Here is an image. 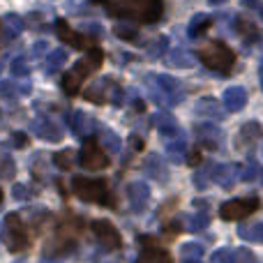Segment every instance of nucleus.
I'll return each instance as SVG.
<instances>
[{
    "label": "nucleus",
    "mask_w": 263,
    "mask_h": 263,
    "mask_svg": "<svg viewBox=\"0 0 263 263\" xmlns=\"http://www.w3.org/2000/svg\"><path fill=\"white\" fill-rule=\"evenodd\" d=\"M116 18H132L139 23H155L162 16V0H95Z\"/></svg>",
    "instance_id": "nucleus-1"
},
{
    "label": "nucleus",
    "mask_w": 263,
    "mask_h": 263,
    "mask_svg": "<svg viewBox=\"0 0 263 263\" xmlns=\"http://www.w3.org/2000/svg\"><path fill=\"white\" fill-rule=\"evenodd\" d=\"M102 60H104V53H102L100 49H90L86 53V58L79 60V63L74 65L69 72H65V77H63V90L67 92L69 97H74L79 90H81L83 79L90 77V74L102 65Z\"/></svg>",
    "instance_id": "nucleus-2"
},
{
    "label": "nucleus",
    "mask_w": 263,
    "mask_h": 263,
    "mask_svg": "<svg viewBox=\"0 0 263 263\" xmlns=\"http://www.w3.org/2000/svg\"><path fill=\"white\" fill-rule=\"evenodd\" d=\"M150 88V95L157 102L159 106H173L178 102L185 100V90H182V83L173 77L166 74H157V77H148L145 79Z\"/></svg>",
    "instance_id": "nucleus-3"
},
{
    "label": "nucleus",
    "mask_w": 263,
    "mask_h": 263,
    "mask_svg": "<svg viewBox=\"0 0 263 263\" xmlns=\"http://www.w3.org/2000/svg\"><path fill=\"white\" fill-rule=\"evenodd\" d=\"M79 236H81V222H79L77 217L67 219V222H63L58 227L55 236L46 242L44 254L46 256H65V254H69V252L74 250V245H77Z\"/></svg>",
    "instance_id": "nucleus-4"
},
{
    "label": "nucleus",
    "mask_w": 263,
    "mask_h": 263,
    "mask_svg": "<svg viewBox=\"0 0 263 263\" xmlns=\"http://www.w3.org/2000/svg\"><path fill=\"white\" fill-rule=\"evenodd\" d=\"M199 60L213 72L229 74L231 67L236 65V53L231 51V46H227L224 42H210L208 46L199 51Z\"/></svg>",
    "instance_id": "nucleus-5"
},
{
    "label": "nucleus",
    "mask_w": 263,
    "mask_h": 263,
    "mask_svg": "<svg viewBox=\"0 0 263 263\" xmlns=\"http://www.w3.org/2000/svg\"><path fill=\"white\" fill-rule=\"evenodd\" d=\"M72 190L86 203H109V187H106V180H100V178L77 176L72 180Z\"/></svg>",
    "instance_id": "nucleus-6"
},
{
    "label": "nucleus",
    "mask_w": 263,
    "mask_h": 263,
    "mask_svg": "<svg viewBox=\"0 0 263 263\" xmlns=\"http://www.w3.org/2000/svg\"><path fill=\"white\" fill-rule=\"evenodd\" d=\"M5 245L9 252H21L30 245V236H28V229L23 224V219L16 213H9L5 217Z\"/></svg>",
    "instance_id": "nucleus-7"
},
{
    "label": "nucleus",
    "mask_w": 263,
    "mask_h": 263,
    "mask_svg": "<svg viewBox=\"0 0 263 263\" xmlns=\"http://www.w3.org/2000/svg\"><path fill=\"white\" fill-rule=\"evenodd\" d=\"M79 162H81L83 168L88 171H102V168L109 166V155L102 150V145L97 143L95 139H86L83 141V148L79 153Z\"/></svg>",
    "instance_id": "nucleus-8"
},
{
    "label": "nucleus",
    "mask_w": 263,
    "mask_h": 263,
    "mask_svg": "<svg viewBox=\"0 0 263 263\" xmlns=\"http://www.w3.org/2000/svg\"><path fill=\"white\" fill-rule=\"evenodd\" d=\"M256 210H259V199H256V196H250V199H233V201L222 203L219 217L227 219V222H238V219L250 217Z\"/></svg>",
    "instance_id": "nucleus-9"
},
{
    "label": "nucleus",
    "mask_w": 263,
    "mask_h": 263,
    "mask_svg": "<svg viewBox=\"0 0 263 263\" xmlns=\"http://www.w3.org/2000/svg\"><path fill=\"white\" fill-rule=\"evenodd\" d=\"M90 229L104 252H116L123 247V238H120L118 229H116L109 219H95V222L90 224Z\"/></svg>",
    "instance_id": "nucleus-10"
},
{
    "label": "nucleus",
    "mask_w": 263,
    "mask_h": 263,
    "mask_svg": "<svg viewBox=\"0 0 263 263\" xmlns=\"http://www.w3.org/2000/svg\"><path fill=\"white\" fill-rule=\"evenodd\" d=\"M139 242L143 247H141V254H139V259H136L134 263H171V254H168L164 247H159L157 240L143 236Z\"/></svg>",
    "instance_id": "nucleus-11"
},
{
    "label": "nucleus",
    "mask_w": 263,
    "mask_h": 263,
    "mask_svg": "<svg viewBox=\"0 0 263 263\" xmlns=\"http://www.w3.org/2000/svg\"><path fill=\"white\" fill-rule=\"evenodd\" d=\"M127 201H129V208L134 213H143L150 203V187L145 185L143 180H134L127 185Z\"/></svg>",
    "instance_id": "nucleus-12"
},
{
    "label": "nucleus",
    "mask_w": 263,
    "mask_h": 263,
    "mask_svg": "<svg viewBox=\"0 0 263 263\" xmlns=\"http://www.w3.org/2000/svg\"><path fill=\"white\" fill-rule=\"evenodd\" d=\"M194 136H196V141H199L203 148H208V150H217L219 145H222V139H224L222 129H219L217 125H213V123L196 125V127H194Z\"/></svg>",
    "instance_id": "nucleus-13"
},
{
    "label": "nucleus",
    "mask_w": 263,
    "mask_h": 263,
    "mask_svg": "<svg viewBox=\"0 0 263 263\" xmlns=\"http://www.w3.org/2000/svg\"><path fill=\"white\" fill-rule=\"evenodd\" d=\"M238 180H240V164H213V182L229 190Z\"/></svg>",
    "instance_id": "nucleus-14"
},
{
    "label": "nucleus",
    "mask_w": 263,
    "mask_h": 263,
    "mask_svg": "<svg viewBox=\"0 0 263 263\" xmlns=\"http://www.w3.org/2000/svg\"><path fill=\"white\" fill-rule=\"evenodd\" d=\"M30 129L35 136H40V139H44V141H51V143H58V141L63 139V129H60L51 118H44V116L32 120Z\"/></svg>",
    "instance_id": "nucleus-15"
},
{
    "label": "nucleus",
    "mask_w": 263,
    "mask_h": 263,
    "mask_svg": "<svg viewBox=\"0 0 263 263\" xmlns=\"http://www.w3.org/2000/svg\"><path fill=\"white\" fill-rule=\"evenodd\" d=\"M55 32H58V37L65 42V44L74 46V49H88V46L92 44V42L86 40L81 32L72 30V28H69V23L65 21V18H58V21H55Z\"/></svg>",
    "instance_id": "nucleus-16"
},
{
    "label": "nucleus",
    "mask_w": 263,
    "mask_h": 263,
    "mask_svg": "<svg viewBox=\"0 0 263 263\" xmlns=\"http://www.w3.org/2000/svg\"><path fill=\"white\" fill-rule=\"evenodd\" d=\"M97 129H100V125H97V120L90 114L79 111V114L72 116V132L77 136H81V139H90L92 132H97Z\"/></svg>",
    "instance_id": "nucleus-17"
},
{
    "label": "nucleus",
    "mask_w": 263,
    "mask_h": 263,
    "mask_svg": "<svg viewBox=\"0 0 263 263\" xmlns=\"http://www.w3.org/2000/svg\"><path fill=\"white\" fill-rule=\"evenodd\" d=\"M153 125L157 127L159 134L168 136V139H176V136H180V125H178V120L173 118L171 114H155L153 116Z\"/></svg>",
    "instance_id": "nucleus-18"
},
{
    "label": "nucleus",
    "mask_w": 263,
    "mask_h": 263,
    "mask_svg": "<svg viewBox=\"0 0 263 263\" xmlns=\"http://www.w3.org/2000/svg\"><path fill=\"white\" fill-rule=\"evenodd\" d=\"M247 104V90L240 86H231L229 90H224V106H227L231 114L242 111Z\"/></svg>",
    "instance_id": "nucleus-19"
},
{
    "label": "nucleus",
    "mask_w": 263,
    "mask_h": 263,
    "mask_svg": "<svg viewBox=\"0 0 263 263\" xmlns=\"http://www.w3.org/2000/svg\"><path fill=\"white\" fill-rule=\"evenodd\" d=\"M143 168L150 178H155V180H159V182L168 180V168H166V164H164V159L159 157V155H148Z\"/></svg>",
    "instance_id": "nucleus-20"
},
{
    "label": "nucleus",
    "mask_w": 263,
    "mask_h": 263,
    "mask_svg": "<svg viewBox=\"0 0 263 263\" xmlns=\"http://www.w3.org/2000/svg\"><path fill=\"white\" fill-rule=\"evenodd\" d=\"M196 116H205V118H210V120H222L224 111L215 97H203V100L196 102Z\"/></svg>",
    "instance_id": "nucleus-21"
},
{
    "label": "nucleus",
    "mask_w": 263,
    "mask_h": 263,
    "mask_svg": "<svg viewBox=\"0 0 263 263\" xmlns=\"http://www.w3.org/2000/svg\"><path fill=\"white\" fill-rule=\"evenodd\" d=\"M263 136V129H261V125L256 123V120H252V123H245L240 127V134H238V145L240 148H245V145H252V143H256Z\"/></svg>",
    "instance_id": "nucleus-22"
},
{
    "label": "nucleus",
    "mask_w": 263,
    "mask_h": 263,
    "mask_svg": "<svg viewBox=\"0 0 263 263\" xmlns=\"http://www.w3.org/2000/svg\"><path fill=\"white\" fill-rule=\"evenodd\" d=\"M97 143L102 145V150H109V153H120V148H123V143H120V136L118 134H114L111 129H106V127H100L97 129Z\"/></svg>",
    "instance_id": "nucleus-23"
},
{
    "label": "nucleus",
    "mask_w": 263,
    "mask_h": 263,
    "mask_svg": "<svg viewBox=\"0 0 263 263\" xmlns=\"http://www.w3.org/2000/svg\"><path fill=\"white\" fill-rule=\"evenodd\" d=\"M3 26H5V35H3V42H12L16 35H21V30H23V18L18 16V14H5V18H3Z\"/></svg>",
    "instance_id": "nucleus-24"
},
{
    "label": "nucleus",
    "mask_w": 263,
    "mask_h": 263,
    "mask_svg": "<svg viewBox=\"0 0 263 263\" xmlns=\"http://www.w3.org/2000/svg\"><path fill=\"white\" fill-rule=\"evenodd\" d=\"M23 95H30V83H16V81L0 83V97H5V100H16V97Z\"/></svg>",
    "instance_id": "nucleus-25"
},
{
    "label": "nucleus",
    "mask_w": 263,
    "mask_h": 263,
    "mask_svg": "<svg viewBox=\"0 0 263 263\" xmlns=\"http://www.w3.org/2000/svg\"><path fill=\"white\" fill-rule=\"evenodd\" d=\"M210 26H213V18H210L208 14H196L190 21V26H187V35H190L192 40H199V37H203L205 32H208Z\"/></svg>",
    "instance_id": "nucleus-26"
},
{
    "label": "nucleus",
    "mask_w": 263,
    "mask_h": 263,
    "mask_svg": "<svg viewBox=\"0 0 263 263\" xmlns=\"http://www.w3.org/2000/svg\"><path fill=\"white\" fill-rule=\"evenodd\" d=\"M67 58H69V53H67L65 49H53L49 55H46V60H44V69H46V74H55L60 67H65Z\"/></svg>",
    "instance_id": "nucleus-27"
},
{
    "label": "nucleus",
    "mask_w": 263,
    "mask_h": 263,
    "mask_svg": "<svg viewBox=\"0 0 263 263\" xmlns=\"http://www.w3.org/2000/svg\"><path fill=\"white\" fill-rule=\"evenodd\" d=\"M238 236L245 242H261L263 245V222L252 224V227H240L238 229Z\"/></svg>",
    "instance_id": "nucleus-28"
},
{
    "label": "nucleus",
    "mask_w": 263,
    "mask_h": 263,
    "mask_svg": "<svg viewBox=\"0 0 263 263\" xmlns=\"http://www.w3.org/2000/svg\"><path fill=\"white\" fill-rule=\"evenodd\" d=\"M236 28L247 42H259V30H256V26L250 21V18H238Z\"/></svg>",
    "instance_id": "nucleus-29"
},
{
    "label": "nucleus",
    "mask_w": 263,
    "mask_h": 263,
    "mask_svg": "<svg viewBox=\"0 0 263 263\" xmlns=\"http://www.w3.org/2000/svg\"><path fill=\"white\" fill-rule=\"evenodd\" d=\"M166 153H168V157H171L176 164L185 162V155H187V143H185V139L171 141V143L166 145Z\"/></svg>",
    "instance_id": "nucleus-30"
},
{
    "label": "nucleus",
    "mask_w": 263,
    "mask_h": 263,
    "mask_svg": "<svg viewBox=\"0 0 263 263\" xmlns=\"http://www.w3.org/2000/svg\"><path fill=\"white\" fill-rule=\"evenodd\" d=\"M192 182H194V187H199V190H205V187L213 182V164H205V166H201L199 171L194 173Z\"/></svg>",
    "instance_id": "nucleus-31"
},
{
    "label": "nucleus",
    "mask_w": 263,
    "mask_h": 263,
    "mask_svg": "<svg viewBox=\"0 0 263 263\" xmlns=\"http://www.w3.org/2000/svg\"><path fill=\"white\" fill-rule=\"evenodd\" d=\"M166 49H168V40H166V37H155V40L145 46V53H148L150 58H162V55L166 53Z\"/></svg>",
    "instance_id": "nucleus-32"
},
{
    "label": "nucleus",
    "mask_w": 263,
    "mask_h": 263,
    "mask_svg": "<svg viewBox=\"0 0 263 263\" xmlns=\"http://www.w3.org/2000/svg\"><path fill=\"white\" fill-rule=\"evenodd\" d=\"M14 173H16V166H14V159L9 157V155L0 153V178H5V180H12Z\"/></svg>",
    "instance_id": "nucleus-33"
},
{
    "label": "nucleus",
    "mask_w": 263,
    "mask_h": 263,
    "mask_svg": "<svg viewBox=\"0 0 263 263\" xmlns=\"http://www.w3.org/2000/svg\"><path fill=\"white\" fill-rule=\"evenodd\" d=\"M168 63H171L173 67H190L192 55L187 53L185 49H176V51H171V55H168Z\"/></svg>",
    "instance_id": "nucleus-34"
},
{
    "label": "nucleus",
    "mask_w": 263,
    "mask_h": 263,
    "mask_svg": "<svg viewBox=\"0 0 263 263\" xmlns=\"http://www.w3.org/2000/svg\"><path fill=\"white\" fill-rule=\"evenodd\" d=\"M180 254L185 261H199L201 254H203V245H199V242H187V245H182Z\"/></svg>",
    "instance_id": "nucleus-35"
},
{
    "label": "nucleus",
    "mask_w": 263,
    "mask_h": 263,
    "mask_svg": "<svg viewBox=\"0 0 263 263\" xmlns=\"http://www.w3.org/2000/svg\"><path fill=\"white\" fill-rule=\"evenodd\" d=\"M9 72L14 74L16 79H23V77H28L30 74V65H28V58H16V60H12V65H9Z\"/></svg>",
    "instance_id": "nucleus-36"
},
{
    "label": "nucleus",
    "mask_w": 263,
    "mask_h": 263,
    "mask_svg": "<svg viewBox=\"0 0 263 263\" xmlns=\"http://www.w3.org/2000/svg\"><path fill=\"white\" fill-rule=\"evenodd\" d=\"M53 164L58 168H63V171H67V168H72V164H74V153L72 150H60V153L53 155Z\"/></svg>",
    "instance_id": "nucleus-37"
},
{
    "label": "nucleus",
    "mask_w": 263,
    "mask_h": 263,
    "mask_svg": "<svg viewBox=\"0 0 263 263\" xmlns=\"http://www.w3.org/2000/svg\"><path fill=\"white\" fill-rule=\"evenodd\" d=\"M210 224V217L205 210H201V213H194L190 219V231H203V229H208Z\"/></svg>",
    "instance_id": "nucleus-38"
},
{
    "label": "nucleus",
    "mask_w": 263,
    "mask_h": 263,
    "mask_svg": "<svg viewBox=\"0 0 263 263\" xmlns=\"http://www.w3.org/2000/svg\"><path fill=\"white\" fill-rule=\"evenodd\" d=\"M259 173H261L259 164H256V162H250L245 168H240V180L252 182V180H256V178H259Z\"/></svg>",
    "instance_id": "nucleus-39"
},
{
    "label": "nucleus",
    "mask_w": 263,
    "mask_h": 263,
    "mask_svg": "<svg viewBox=\"0 0 263 263\" xmlns=\"http://www.w3.org/2000/svg\"><path fill=\"white\" fill-rule=\"evenodd\" d=\"M213 263H236V250H217L213 254Z\"/></svg>",
    "instance_id": "nucleus-40"
},
{
    "label": "nucleus",
    "mask_w": 263,
    "mask_h": 263,
    "mask_svg": "<svg viewBox=\"0 0 263 263\" xmlns=\"http://www.w3.org/2000/svg\"><path fill=\"white\" fill-rule=\"evenodd\" d=\"M114 32L120 37V40H127V42H136V40H139V32H136L134 28H129V26H116Z\"/></svg>",
    "instance_id": "nucleus-41"
},
{
    "label": "nucleus",
    "mask_w": 263,
    "mask_h": 263,
    "mask_svg": "<svg viewBox=\"0 0 263 263\" xmlns=\"http://www.w3.org/2000/svg\"><path fill=\"white\" fill-rule=\"evenodd\" d=\"M12 194H14V199H16V201H28V199L32 196V192L28 190L26 185H14Z\"/></svg>",
    "instance_id": "nucleus-42"
},
{
    "label": "nucleus",
    "mask_w": 263,
    "mask_h": 263,
    "mask_svg": "<svg viewBox=\"0 0 263 263\" xmlns=\"http://www.w3.org/2000/svg\"><path fill=\"white\" fill-rule=\"evenodd\" d=\"M12 141H14V145H16V148H26V145H28V136L21 134V132L12 134Z\"/></svg>",
    "instance_id": "nucleus-43"
},
{
    "label": "nucleus",
    "mask_w": 263,
    "mask_h": 263,
    "mask_svg": "<svg viewBox=\"0 0 263 263\" xmlns=\"http://www.w3.org/2000/svg\"><path fill=\"white\" fill-rule=\"evenodd\" d=\"M166 233H168V236H173V233L178 236V233H180V224H178V222H168L166 224Z\"/></svg>",
    "instance_id": "nucleus-44"
},
{
    "label": "nucleus",
    "mask_w": 263,
    "mask_h": 263,
    "mask_svg": "<svg viewBox=\"0 0 263 263\" xmlns=\"http://www.w3.org/2000/svg\"><path fill=\"white\" fill-rule=\"evenodd\" d=\"M129 143H132V150H141V148H143V141H141L139 136H132Z\"/></svg>",
    "instance_id": "nucleus-45"
},
{
    "label": "nucleus",
    "mask_w": 263,
    "mask_h": 263,
    "mask_svg": "<svg viewBox=\"0 0 263 263\" xmlns=\"http://www.w3.org/2000/svg\"><path fill=\"white\" fill-rule=\"evenodd\" d=\"M187 162H190L192 166H194V164H199V162H201V155L194 150V153H190V157H187Z\"/></svg>",
    "instance_id": "nucleus-46"
},
{
    "label": "nucleus",
    "mask_w": 263,
    "mask_h": 263,
    "mask_svg": "<svg viewBox=\"0 0 263 263\" xmlns=\"http://www.w3.org/2000/svg\"><path fill=\"white\" fill-rule=\"evenodd\" d=\"M259 79H261V88H263V60H261V67H259Z\"/></svg>",
    "instance_id": "nucleus-47"
},
{
    "label": "nucleus",
    "mask_w": 263,
    "mask_h": 263,
    "mask_svg": "<svg viewBox=\"0 0 263 263\" xmlns=\"http://www.w3.org/2000/svg\"><path fill=\"white\" fill-rule=\"evenodd\" d=\"M210 5H222V3H227V0H208Z\"/></svg>",
    "instance_id": "nucleus-48"
},
{
    "label": "nucleus",
    "mask_w": 263,
    "mask_h": 263,
    "mask_svg": "<svg viewBox=\"0 0 263 263\" xmlns=\"http://www.w3.org/2000/svg\"><path fill=\"white\" fill-rule=\"evenodd\" d=\"M256 12H259V14H261V18H263V5H261V3L256 5Z\"/></svg>",
    "instance_id": "nucleus-49"
},
{
    "label": "nucleus",
    "mask_w": 263,
    "mask_h": 263,
    "mask_svg": "<svg viewBox=\"0 0 263 263\" xmlns=\"http://www.w3.org/2000/svg\"><path fill=\"white\" fill-rule=\"evenodd\" d=\"M42 263H55V261H51V259H44V261H42Z\"/></svg>",
    "instance_id": "nucleus-50"
},
{
    "label": "nucleus",
    "mask_w": 263,
    "mask_h": 263,
    "mask_svg": "<svg viewBox=\"0 0 263 263\" xmlns=\"http://www.w3.org/2000/svg\"><path fill=\"white\" fill-rule=\"evenodd\" d=\"M0 203H3V190H0Z\"/></svg>",
    "instance_id": "nucleus-51"
},
{
    "label": "nucleus",
    "mask_w": 263,
    "mask_h": 263,
    "mask_svg": "<svg viewBox=\"0 0 263 263\" xmlns=\"http://www.w3.org/2000/svg\"><path fill=\"white\" fill-rule=\"evenodd\" d=\"M185 263H201V261H185Z\"/></svg>",
    "instance_id": "nucleus-52"
},
{
    "label": "nucleus",
    "mask_w": 263,
    "mask_h": 263,
    "mask_svg": "<svg viewBox=\"0 0 263 263\" xmlns=\"http://www.w3.org/2000/svg\"><path fill=\"white\" fill-rule=\"evenodd\" d=\"M261 180H263V176H261Z\"/></svg>",
    "instance_id": "nucleus-53"
}]
</instances>
